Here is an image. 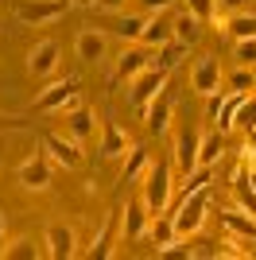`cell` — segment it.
<instances>
[{"mask_svg": "<svg viewBox=\"0 0 256 260\" xmlns=\"http://www.w3.org/2000/svg\"><path fill=\"white\" fill-rule=\"evenodd\" d=\"M0 249H4V214H0Z\"/></svg>", "mask_w": 256, "mask_h": 260, "instance_id": "cell-40", "label": "cell"}, {"mask_svg": "<svg viewBox=\"0 0 256 260\" xmlns=\"http://www.w3.org/2000/svg\"><path fill=\"white\" fill-rule=\"evenodd\" d=\"M70 4H74V8H93L97 0H70Z\"/></svg>", "mask_w": 256, "mask_h": 260, "instance_id": "cell-39", "label": "cell"}, {"mask_svg": "<svg viewBox=\"0 0 256 260\" xmlns=\"http://www.w3.org/2000/svg\"><path fill=\"white\" fill-rule=\"evenodd\" d=\"M43 245H47V256H51V260H70V256H78V233H74L70 225H62V221H54V225L47 229Z\"/></svg>", "mask_w": 256, "mask_h": 260, "instance_id": "cell-8", "label": "cell"}, {"mask_svg": "<svg viewBox=\"0 0 256 260\" xmlns=\"http://www.w3.org/2000/svg\"><path fill=\"white\" fill-rule=\"evenodd\" d=\"M171 35H175V43L194 47L198 39H202V20H198L194 12H182V16H175V20H171Z\"/></svg>", "mask_w": 256, "mask_h": 260, "instance_id": "cell-18", "label": "cell"}, {"mask_svg": "<svg viewBox=\"0 0 256 260\" xmlns=\"http://www.w3.org/2000/svg\"><path fill=\"white\" fill-rule=\"evenodd\" d=\"M198 144H202V136H198L194 128H179L171 155H175V167H179L182 175H190L194 167H198Z\"/></svg>", "mask_w": 256, "mask_h": 260, "instance_id": "cell-12", "label": "cell"}, {"mask_svg": "<svg viewBox=\"0 0 256 260\" xmlns=\"http://www.w3.org/2000/svg\"><path fill=\"white\" fill-rule=\"evenodd\" d=\"M4 128H23V120L16 117V113H0V132Z\"/></svg>", "mask_w": 256, "mask_h": 260, "instance_id": "cell-36", "label": "cell"}, {"mask_svg": "<svg viewBox=\"0 0 256 260\" xmlns=\"http://www.w3.org/2000/svg\"><path fill=\"white\" fill-rule=\"evenodd\" d=\"M175 0H140V8L148 12V16H155V12H167Z\"/></svg>", "mask_w": 256, "mask_h": 260, "instance_id": "cell-35", "label": "cell"}, {"mask_svg": "<svg viewBox=\"0 0 256 260\" xmlns=\"http://www.w3.org/2000/svg\"><path fill=\"white\" fill-rule=\"evenodd\" d=\"M225 155V132H210L198 144V167H213V163Z\"/></svg>", "mask_w": 256, "mask_h": 260, "instance_id": "cell-25", "label": "cell"}, {"mask_svg": "<svg viewBox=\"0 0 256 260\" xmlns=\"http://www.w3.org/2000/svg\"><path fill=\"white\" fill-rule=\"evenodd\" d=\"M213 4H217V12H225V16H237V12L252 8V0H213Z\"/></svg>", "mask_w": 256, "mask_h": 260, "instance_id": "cell-33", "label": "cell"}, {"mask_svg": "<svg viewBox=\"0 0 256 260\" xmlns=\"http://www.w3.org/2000/svg\"><path fill=\"white\" fill-rule=\"evenodd\" d=\"M213 183V167H194L190 175H186V183H182V198L194 194V190H202V186Z\"/></svg>", "mask_w": 256, "mask_h": 260, "instance_id": "cell-30", "label": "cell"}, {"mask_svg": "<svg viewBox=\"0 0 256 260\" xmlns=\"http://www.w3.org/2000/svg\"><path fill=\"white\" fill-rule=\"evenodd\" d=\"M159 89H167V70H159V66H144V70L132 78V86H128V101L144 109Z\"/></svg>", "mask_w": 256, "mask_h": 260, "instance_id": "cell-4", "label": "cell"}, {"mask_svg": "<svg viewBox=\"0 0 256 260\" xmlns=\"http://www.w3.org/2000/svg\"><path fill=\"white\" fill-rule=\"evenodd\" d=\"M241 101H245V93H237V89H229L221 101V109H217V117H213V124H217V132H229L237 124V109H241Z\"/></svg>", "mask_w": 256, "mask_h": 260, "instance_id": "cell-26", "label": "cell"}, {"mask_svg": "<svg viewBox=\"0 0 256 260\" xmlns=\"http://www.w3.org/2000/svg\"><path fill=\"white\" fill-rule=\"evenodd\" d=\"M175 35H171V20H163V12H155V16H148V23H144V35H140V43L144 47H163V43H171Z\"/></svg>", "mask_w": 256, "mask_h": 260, "instance_id": "cell-21", "label": "cell"}, {"mask_svg": "<svg viewBox=\"0 0 256 260\" xmlns=\"http://www.w3.org/2000/svg\"><path fill=\"white\" fill-rule=\"evenodd\" d=\"M245 159H248V163L256 167V132L248 136V144H245Z\"/></svg>", "mask_w": 256, "mask_h": 260, "instance_id": "cell-38", "label": "cell"}, {"mask_svg": "<svg viewBox=\"0 0 256 260\" xmlns=\"http://www.w3.org/2000/svg\"><path fill=\"white\" fill-rule=\"evenodd\" d=\"M74 93H78V78H58V82H51V86L35 98V109H39V113H54V109L62 105L66 98H74Z\"/></svg>", "mask_w": 256, "mask_h": 260, "instance_id": "cell-16", "label": "cell"}, {"mask_svg": "<svg viewBox=\"0 0 256 260\" xmlns=\"http://www.w3.org/2000/svg\"><path fill=\"white\" fill-rule=\"evenodd\" d=\"M171 113H175V98H171L167 89H159V93L144 105V120H148V132H151V136H159V132L171 128Z\"/></svg>", "mask_w": 256, "mask_h": 260, "instance_id": "cell-11", "label": "cell"}, {"mask_svg": "<svg viewBox=\"0 0 256 260\" xmlns=\"http://www.w3.org/2000/svg\"><path fill=\"white\" fill-rule=\"evenodd\" d=\"M186 12H194L198 20H213L217 4H213V0H186Z\"/></svg>", "mask_w": 256, "mask_h": 260, "instance_id": "cell-32", "label": "cell"}, {"mask_svg": "<svg viewBox=\"0 0 256 260\" xmlns=\"http://www.w3.org/2000/svg\"><path fill=\"white\" fill-rule=\"evenodd\" d=\"M117 221H120V210H113V214H105L101 217V229H97V237H93V245L85 249V256H93V260H105V256H113L117 252Z\"/></svg>", "mask_w": 256, "mask_h": 260, "instance_id": "cell-13", "label": "cell"}, {"mask_svg": "<svg viewBox=\"0 0 256 260\" xmlns=\"http://www.w3.org/2000/svg\"><path fill=\"white\" fill-rule=\"evenodd\" d=\"M0 256H8V260H35V256H47V245L23 233V237H16V241H4Z\"/></svg>", "mask_w": 256, "mask_h": 260, "instance_id": "cell-19", "label": "cell"}, {"mask_svg": "<svg viewBox=\"0 0 256 260\" xmlns=\"http://www.w3.org/2000/svg\"><path fill=\"white\" fill-rule=\"evenodd\" d=\"M74 51H78V58H82V62H101V58L109 54L105 31H97V27H82V31H78V39H74Z\"/></svg>", "mask_w": 256, "mask_h": 260, "instance_id": "cell-14", "label": "cell"}, {"mask_svg": "<svg viewBox=\"0 0 256 260\" xmlns=\"http://www.w3.org/2000/svg\"><path fill=\"white\" fill-rule=\"evenodd\" d=\"M70 0H12V12H16V20L27 23V27H43V23L58 20L66 12Z\"/></svg>", "mask_w": 256, "mask_h": 260, "instance_id": "cell-3", "label": "cell"}, {"mask_svg": "<svg viewBox=\"0 0 256 260\" xmlns=\"http://www.w3.org/2000/svg\"><path fill=\"white\" fill-rule=\"evenodd\" d=\"M206 210H210V186H202V190L186 194V198L179 202V210L171 214L175 233H179V237H194V233L206 225Z\"/></svg>", "mask_w": 256, "mask_h": 260, "instance_id": "cell-1", "label": "cell"}, {"mask_svg": "<svg viewBox=\"0 0 256 260\" xmlns=\"http://www.w3.org/2000/svg\"><path fill=\"white\" fill-rule=\"evenodd\" d=\"M225 31L233 35V39H248V35H256V16L252 12H237V16H229Z\"/></svg>", "mask_w": 256, "mask_h": 260, "instance_id": "cell-27", "label": "cell"}, {"mask_svg": "<svg viewBox=\"0 0 256 260\" xmlns=\"http://www.w3.org/2000/svg\"><path fill=\"white\" fill-rule=\"evenodd\" d=\"M233 58H237L241 66H248V70H256V35H248V39H237Z\"/></svg>", "mask_w": 256, "mask_h": 260, "instance_id": "cell-31", "label": "cell"}, {"mask_svg": "<svg viewBox=\"0 0 256 260\" xmlns=\"http://www.w3.org/2000/svg\"><path fill=\"white\" fill-rule=\"evenodd\" d=\"M248 86H252V70H248V66H241V70H237V74L229 78V89H237V93H245Z\"/></svg>", "mask_w": 256, "mask_h": 260, "instance_id": "cell-34", "label": "cell"}, {"mask_svg": "<svg viewBox=\"0 0 256 260\" xmlns=\"http://www.w3.org/2000/svg\"><path fill=\"white\" fill-rule=\"evenodd\" d=\"M148 167H151V159H148L144 148H128L124 152V167H120V179H124V183H136V179H144Z\"/></svg>", "mask_w": 256, "mask_h": 260, "instance_id": "cell-24", "label": "cell"}, {"mask_svg": "<svg viewBox=\"0 0 256 260\" xmlns=\"http://www.w3.org/2000/svg\"><path fill=\"white\" fill-rule=\"evenodd\" d=\"M144 23H148V16H120V12H113V27H109V31L120 35V39H128V43H140Z\"/></svg>", "mask_w": 256, "mask_h": 260, "instance_id": "cell-23", "label": "cell"}, {"mask_svg": "<svg viewBox=\"0 0 256 260\" xmlns=\"http://www.w3.org/2000/svg\"><path fill=\"white\" fill-rule=\"evenodd\" d=\"M20 186L27 190H47L51 186V163H47V148L43 152H31L20 163Z\"/></svg>", "mask_w": 256, "mask_h": 260, "instance_id": "cell-9", "label": "cell"}, {"mask_svg": "<svg viewBox=\"0 0 256 260\" xmlns=\"http://www.w3.org/2000/svg\"><path fill=\"white\" fill-rule=\"evenodd\" d=\"M58 54H62L58 39H39V43L31 47V54H27V70H31V78H51L54 70H58Z\"/></svg>", "mask_w": 256, "mask_h": 260, "instance_id": "cell-7", "label": "cell"}, {"mask_svg": "<svg viewBox=\"0 0 256 260\" xmlns=\"http://www.w3.org/2000/svg\"><path fill=\"white\" fill-rule=\"evenodd\" d=\"M132 148V140H128V132L120 128L117 120H101V159H120V155Z\"/></svg>", "mask_w": 256, "mask_h": 260, "instance_id": "cell-15", "label": "cell"}, {"mask_svg": "<svg viewBox=\"0 0 256 260\" xmlns=\"http://www.w3.org/2000/svg\"><path fill=\"white\" fill-rule=\"evenodd\" d=\"M43 148H47V155H51L58 167H82V144L70 136V132H47L43 136Z\"/></svg>", "mask_w": 256, "mask_h": 260, "instance_id": "cell-6", "label": "cell"}, {"mask_svg": "<svg viewBox=\"0 0 256 260\" xmlns=\"http://www.w3.org/2000/svg\"><path fill=\"white\" fill-rule=\"evenodd\" d=\"M190 86H194V93H202V98H210V93L221 89V62H217V54H202V58H194Z\"/></svg>", "mask_w": 256, "mask_h": 260, "instance_id": "cell-5", "label": "cell"}, {"mask_svg": "<svg viewBox=\"0 0 256 260\" xmlns=\"http://www.w3.org/2000/svg\"><path fill=\"white\" fill-rule=\"evenodd\" d=\"M97 8L113 16V12H120V8H124V0H97Z\"/></svg>", "mask_w": 256, "mask_h": 260, "instance_id": "cell-37", "label": "cell"}, {"mask_svg": "<svg viewBox=\"0 0 256 260\" xmlns=\"http://www.w3.org/2000/svg\"><path fill=\"white\" fill-rule=\"evenodd\" d=\"M144 206H148V214H163L171 202V167L167 163H151L148 171H144Z\"/></svg>", "mask_w": 256, "mask_h": 260, "instance_id": "cell-2", "label": "cell"}, {"mask_svg": "<svg viewBox=\"0 0 256 260\" xmlns=\"http://www.w3.org/2000/svg\"><path fill=\"white\" fill-rule=\"evenodd\" d=\"M151 58L155 54H148V51H140V47H124V51L117 54V82H132V78L144 70V66H151Z\"/></svg>", "mask_w": 256, "mask_h": 260, "instance_id": "cell-17", "label": "cell"}, {"mask_svg": "<svg viewBox=\"0 0 256 260\" xmlns=\"http://www.w3.org/2000/svg\"><path fill=\"white\" fill-rule=\"evenodd\" d=\"M182 51H186V47L171 39V43L155 47V58H151V66H159V70H171V66H175V62H179V58H182Z\"/></svg>", "mask_w": 256, "mask_h": 260, "instance_id": "cell-28", "label": "cell"}, {"mask_svg": "<svg viewBox=\"0 0 256 260\" xmlns=\"http://www.w3.org/2000/svg\"><path fill=\"white\" fill-rule=\"evenodd\" d=\"M233 128H241L245 136H252L256 132V98H245L241 101V109H237V124Z\"/></svg>", "mask_w": 256, "mask_h": 260, "instance_id": "cell-29", "label": "cell"}, {"mask_svg": "<svg viewBox=\"0 0 256 260\" xmlns=\"http://www.w3.org/2000/svg\"><path fill=\"white\" fill-rule=\"evenodd\" d=\"M148 206H144V198H136V202H128L124 210H120V241L124 245H132V241H140L144 233H148Z\"/></svg>", "mask_w": 256, "mask_h": 260, "instance_id": "cell-10", "label": "cell"}, {"mask_svg": "<svg viewBox=\"0 0 256 260\" xmlns=\"http://www.w3.org/2000/svg\"><path fill=\"white\" fill-rule=\"evenodd\" d=\"M93 120H97V117H93V109L78 105L74 113H66V132H70V136H74L78 144H85L89 136H93V128H97Z\"/></svg>", "mask_w": 256, "mask_h": 260, "instance_id": "cell-20", "label": "cell"}, {"mask_svg": "<svg viewBox=\"0 0 256 260\" xmlns=\"http://www.w3.org/2000/svg\"><path fill=\"white\" fill-rule=\"evenodd\" d=\"M221 225L229 229V233H237V237H252L256 241V217L248 214V210H237V206L221 210Z\"/></svg>", "mask_w": 256, "mask_h": 260, "instance_id": "cell-22", "label": "cell"}]
</instances>
